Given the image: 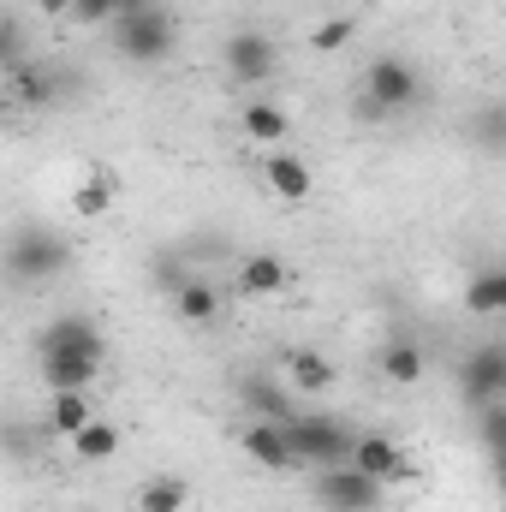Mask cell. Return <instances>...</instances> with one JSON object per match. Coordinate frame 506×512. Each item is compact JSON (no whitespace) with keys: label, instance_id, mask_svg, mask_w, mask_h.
<instances>
[{"label":"cell","instance_id":"9c48e42d","mask_svg":"<svg viewBox=\"0 0 506 512\" xmlns=\"http://www.w3.org/2000/svg\"><path fill=\"white\" fill-rule=\"evenodd\" d=\"M274 66H280V54H274V42H268L262 30H239V36L227 42V72H233L239 84H268Z\"/></svg>","mask_w":506,"mask_h":512},{"label":"cell","instance_id":"7c38bea8","mask_svg":"<svg viewBox=\"0 0 506 512\" xmlns=\"http://www.w3.org/2000/svg\"><path fill=\"white\" fill-rule=\"evenodd\" d=\"M376 364H381V382H393V387H417L423 376H429V352H423L411 334H393V340H381Z\"/></svg>","mask_w":506,"mask_h":512},{"label":"cell","instance_id":"30bf717a","mask_svg":"<svg viewBox=\"0 0 506 512\" xmlns=\"http://www.w3.org/2000/svg\"><path fill=\"white\" fill-rule=\"evenodd\" d=\"M6 262H12L18 280H42V274H54V268L66 262V245H60L48 227H30V233L12 239V256H6Z\"/></svg>","mask_w":506,"mask_h":512},{"label":"cell","instance_id":"cb8c5ba5","mask_svg":"<svg viewBox=\"0 0 506 512\" xmlns=\"http://www.w3.org/2000/svg\"><path fill=\"white\" fill-rule=\"evenodd\" d=\"M352 36H358V18L334 12V18H322V24L310 30V48H316V54H340V48H346Z\"/></svg>","mask_w":506,"mask_h":512},{"label":"cell","instance_id":"ffe728a7","mask_svg":"<svg viewBox=\"0 0 506 512\" xmlns=\"http://www.w3.org/2000/svg\"><path fill=\"white\" fill-rule=\"evenodd\" d=\"M108 209H114V173H108V167H90V173L78 179V191H72V215L102 221Z\"/></svg>","mask_w":506,"mask_h":512},{"label":"cell","instance_id":"6da1fadb","mask_svg":"<svg viewBox=\"0 0 506 512\" xmlns=\"http://www.w3.org/2000/svg\"><path fill=\"white\" fill-rule=\"evenodd\" d=\"M286 435H292L298 465H316V471L352 465V447H358V435H352L346 423H334V417H304V411L286 423Z\"/></svg>","mask_w":506,"mask_h":512},{"label":"cell","instance_id":"52a82bcc","mask_svg":"<svg viewBox=\"0 0 506 512\" xmlns=\"http://www.w3.org/2000/svg\"><path fill=\"white\" fill-rule=\"evenodd\" d=\"M262 185H268L280 203H310L316 173H310L304 155H292V149H268V155H262Z\"/></svg>","mask_w":506,"mask_h":512},{"label":"cell","instance_id":"d6986e66","mask_svg":"<svg viewBox=\"0 0 506 512\" xmlns=\"http://www.w3.org/2000/svg\"><path fill=\"white\" fill-rule=\"evenodd\" d=\"M137 512H197V489L185 477H149L137 495Z\"/></svg>","mask_w":506,"mask_h":512},{"label":"cell","instance_id":"7a4b0ae2","mask_svg":"<svg viewBox=\"0 0 506 512\" xmlns=\"http://www.w3.org/2000/svg\"><path fill=\"white\" fill-rule=\"evenodd\" d=\"M114 48L137 60V66H161L167 54H173V18L161 12V6H149V12H126L120 24H114Z\"/></svg>","mask_w":506,"mask_h":512},{"label":"cell","instance_id":"d4e9b609","mask_svg":"<svg viewBox=\"0 0 506 512\" xmlns=\"http://www.w3.org/2000/svg\"><path fill=\"white\" fill-rule=\"evenodd\" d=\"M72 18H84V24H120V0H78Z\"/></svg>","mask_w":506,"mask_h":512},{"label":"cell","instance_id":"603a6c76","mask_svg":"<svg viewBox=\"0 0 506 512\" xmlns=\"http://www.w3.org/2000/svg\"><path fill=\"white\" fill-rule=\"evenodd\" d=\"M239 393H245V405H251L256 417H268V423H292V417H298V411H292V399H286L274 382H245Z\"/></svg>","mask_w":506,"mask_h":512},{"label":"cell","instance_id":"7402d4cb","mask_svg":"<svg viewBox=\"0 0 506 512\" xmlns=\"http://www.w3.org/2000/svg\"><path fill=\"white\" fill-rule=\"evenodd\" d=\"M72 453H78L84 465H102V459H114V453H120V429H114L108 417H96L84 435H72Z\"/></svg>","mask_w":506,"mask_h":512},{"label":"cell","instance_id":"9a60e30c","mask_svg":"<svg viewBox=\"0 0 506 512\" xmlns=\"http://www.w3.org/2000/svg\"><path fill=\"white\" fill-rule=\"evenodd\" d=\"M42 352H90V358H102V328L90 316H54L42 328Z\"/></svg>","mask_w":506,"mask_h":512},{"label":"cell","instance_id":"ac0fdd59","mask_svg":"<svg viewBox=\"0 0 506 512\" xmlns=\"http://www.w3.org/2000/svg\"><path fill=\"white\" fill-rule=\"evenodd\" d=\"M173 316L191 322V328H209V322L221 316V286H209V280H185V286L173 292Z\"/></svg>","mask_w":506,"mask_h":512},{"label":"cell","instance_id":"83f0119b","mask_svg":"<svg viewBox=\"0 0 506 512\" xmlns=\"http://www.w3.org/2000/svg\"><path fill=\"white\" fill-rule=\"evenodd\" d=\"M501 399H506V393H501Z\"/></svg>","mask_w":506,"mask_h":512},{"label":"cell","instance_id":"e0dca14e","mask_svg":"<svg viewBox=\"0 0 506 512\" xmlns=\"http://www.w3.org/2000/svg\"><path fill=\"white\" fill-rule=\"evenodd\" d=\"M90 423H96V393H90V387H78V393H54V399H48V429H54L60 441L84 435Z\"/></svg>","mask_w":506,"mask_h":512},{"label":"cell","instance_id":"ba28073f","mask_svg":"<svg viewBox=\"0 0 506 512\" xmlns=\"http://www.w3.org/2000/svg\"><path fill=\"white\" fill-rule=\"evenodd\" d=\"M286 286H292V268H286V256L251 251L245 262H239V298L268 304V298H286Z\"/></svg>","mask_w":506,"mask_h":512},{"label":"cell","instance_id":"5bb4252c","mask_svg":"<svg viewBox=\"0 0 506 512\" xmlns=\"http://www.w3.org/2000/svg\"><path fill=\"white\" fill-rule=\"evenodd\" d=\"M96 376H102V358H90V352H42V382H48V393L96 387Z\"/></svg>","mask_w":506,"mask_h":512},{"label":"cell","instance_id":"4316f807","mask_svg":"<svg viewBox=\"0 0 506 512\" xmlns=\"http://www.w3.org/2000/svg\"><path fill=\"white\" fill-rule=\"evenodd\" d=\"M501 483H506V447H501Z\"/></svg>","mask_w":506,"mask_h":512},{"label":"cell","instance_id":"8fae6325","mask_svg":"<svg viewBox=\"0 0 506 512\" xmlns=\"http://www.w3.org/2000/svg\"><path fill=\"white\" fill-rule=\"evenodd\" d=\"M239 131H245V143H256L268 155V149H286L292 143V114L280 102H245L239 108Z\"/></svg>","mask_w":506,"mask_h":512},{"label":"cell","instance_id":"8992f818","mask_svg":"<svg viewBox=\"0 0 506 512\" xmlns=\"http://www.w3.org/2000/svg\"><path fill=\"white\" fill-rule=\"evenodd\" d=\"M352 465H358L364 477H376L381 489H393V483H417V471H411L405 447H399V441H387V435H358Z\"/></svg>","mask_w":506,"mask_h":512},{"label":"cell","instance_id":"4fadbf2b","mask_svg":"<svg viewBox=\"0 0 506 512\" xmlns=\"http://www.w3.org/2000/svg\"><path fill=\"white\" fill-rule=\"evenodd\" d=\"M334 382H340V370H334L328 352H316V346H292V352H286V387H292V393L316 399V393H328Z\"/></svg>","mask_w":506,"mask_h":512},{"label":"cell","instance_id":"2e32d148","mask_svg":"<svg viewBox=\"0 0 506 512\" xmlns=\"http://www.w3.org/2000/svg\"><path fill=\"white\" fill-rule=\"evenodd\" d=\"M465 393H471L477 405L501 399L506 393V346H483L477 358H465Z\"/></svg>","mask_w":506,"mask_h":512},{"label":"cell","instance_id":"44dd1931","mask_svg":"<svg viewBox=\"0 0 506 512\" xmlns=\"http://www.w3.org/2000/svg\"><path fill=\"white\" fill-rule=\"evenodd\" d=\"M465 310L471 316H506V268H483L465 286Z\"/></svg>","mask_w":506,"mask_h":512},{"label":"cell","instance_id":"277c9868","mask_svg":"<svg viewBox=\"0 0 506 512\" xmlns=\"http://www.w3.org/2000/svg\"><path fill=\"white\" fill-rule=\"evenodd\" d=\"M381 495H387V489H381L376 477H364L358 465H334V471H322V489H316L322 512H376Z\"/></svg>","mask_w":506,"mask_h":512},{"label":"cell","instance_id":"5b68a950","mask_svg":"<svg viewBox=\"0 0 506 512\" xmlns=\"http://www.w3.org/2000/svg\"><path fill=\"white\" fill-rule=\"evenodd\" d=\"M239 453L251 459L256 471H274V477L298 471V453H292L286 423H268V417H256V423H245V429H239Z\"/></svg>","mask_w":506,"mask_h":512},{"label":"cell","instance_id":"3957f363","mask_svg":"<svg viewBox=\"0 0 506 512\" xmlns=\"http://www.w3.org/2000/svg\"><path fill=\"white\" fill-rule=\"evenodd\" d=\"M417 72H411V60H393V54H381L370 60V72H364V96H370V114H405L411 102H417Z\"/></svg>","mask_w":506,"mask_h":512},{"label":"cell","instance_id":"484cf974","mask_svg":"<svg viewBox=\"0 0 506 512\" xmlns=\"http://www.w3.org/2000/svg\"><path fill=\"white\" fill-rule=\"evenodd\" d=\"M72 6L78 0H36V12H48V18H72Z\"/></svg>","mask_w":506,"mask_h":512}]
</instances>
